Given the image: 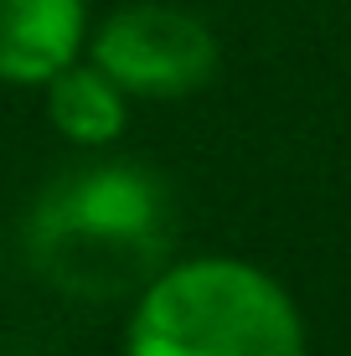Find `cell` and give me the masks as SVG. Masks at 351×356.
Here are the masks:
<instances>
[{
    "mask_svg": "<svg viewBox=\"0 0 351 356\" xmlns=\"http://www.w3.org/2000/svg\"><path fill=\"white\" fill-rule=\"evenodd\" d=\"M176 202L161 170L99 155L47 181L26 217V259L72 300L140 294L171 264Z\"/></svg>",
    "mask_w": 351,
    "mask_h": 356,
    "instance_id": "1",
    "label": "cell"
},
{
    "mask_svg": "<svg viewBox=\"0 0 351 356\" xmlns=\"http://www.w3.org/2000/svg\"><path fill=\"white\" fill-rule=\"evenodd\" d=\"M88 47V0H0V83L42 88Z\"/></svg>",
    "mask_w": 351,
    "mask_h": 356,
    "instance_id": "4",
    "label": "cell"
},
{
    "mask_svg": "<svg viewBox=\"0 0 351 356\" xmlns=\"http://www.w3.org/2000/svg\"><path fill=\"white\" fill-rule=\"evenodd\" d=\"M47 88V119L78 150H108L129 124V98L93 57H72L63 72L42 83Z\"/></svg>",
    "mask_w": 351,
    "mask_h": 356,
    "instance_id": "5",
    "label": "cell"
},
{
    "mask_svg": "<svg viewBox=\"0 0 351 356\" xmlns=\"http://www.w3.org/2000/svg\"><path fill=\"white\" fill-rule=\"evenodd\" d=\"M124 356H310V336L269 268L197 253L171 259L135 294Z\"/></svg>",
    "mask_w": 351,
    "mask_h": 356,
    "instance_id": "2",
    "label": "cell"
},
{
    "mask_svg": "<svg viewBox=\"0 0 351 356\" xmlns=\"http://www.w3.org/2000/svg\"><path fill=\"white\" fill-rule=\"evenodd\" d=\"M83 52L129 98H155V104H176V98L202 93L222 67L217 31L197 10L171 6V0L119 6L108 21H99V31L88 36Z\"/></svg>",
    "mask_w": 351,
    "mask_h": 356,
    "instance_id": "3",
    "label": "cell"
}]
</instances>
